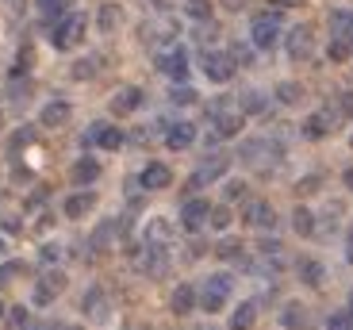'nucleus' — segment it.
<instances>
[{
	"mask_svg": "<svg viewBox=\"0 0 353 330\" xmlns=\"http://www.w3.org/2000/svg\"><path fill=\"white\" fill-rule=\"evenodd\" d=\"M230 292H234V277L230 273H212V277L196 288V307L200 311H223Z\"/></svg>",
	"mask_w": 353,
	"mask_h": 330,
	"instance_id": "1",
	"label": "nucleus"
},
{
	"mask_svg": "<svg viewBox=\"0 0 353 330\" xmlns=\"http://www.w3.org/2000/svg\"><path fill=\"white\" fill-rule=\"evenodd\" d=\"M281 39H284V23H281V12L276 8L257 12L250 19V43H254V50H273Z\"/></svg>",
	"mask_w": 353,
	"mask_h": 330,
	"instance_id": "2",
	"label": "nucleus"
},
{
	"mask_svg": "<svg viewBox=\"0 0 353 330\" xmlns=\"http://www.w3.org/2000/svg\"><path fill=\"white\" fill-rule=\"evenodd\" d=\"M85 31H88V19L81 16V12L62 16L58 23H54V31H50L54 50H73V46H81V43H85Z\"/></svg>",
	"mask_w": 353,
	"mask_h": 330,
	"instance_id": "3",
	"label": "nucleus"
},
{
	"mask_svg": "<svg viewBox=\"0 0 353 330\" xmlns=\"http://www.w3.org/2000/svg\"><path fill=\"white\" fill-rule=\"evenodd\" d=\"M338 123H342V112H338V104L319 107V112H311V116L303 119V138H311V143H319V138H330V134L338 131Z\"/></svg>",
	"mask_w": 353,
	"mask_h": 330,
	"instance_id": "4",
	"label": "nucleus"
},
{
	"mask_svg": "<svg viewBox=\"0 0 353 330\" xmlns=\"http://www.w3.org/2000/svg\"><path fill=\"white\" fill-rule=\"evenodd\" d=\"M200 65H203V77L212 81V85H227V81L234 77V70H239L227 50H203L200 54Z\"/></svg>",
	"mask_w": 353,
	"mask_h": 330,
	"instance_id": "5",
	"label": "nucleus"
},
{
	"mask_svg": "<svg viewBox=\"0 0 353 330\" xmlns=\"http://www.w3.org/2000/svg\"><path fill=\"white\" fill-rule=\"evenodd\" d=\"M65 292V273L62 269H46L43 277L35 280V292H31V304L35 307H50L58 296Z\"/></svg>",
	"mask_w": 353,
	"mask_h": 330,
	"instance_id": "6",
	"label": "nucleus"
},
{
	"mask_svg": "<svg viewBox=\"0 0 353 330\" xmlns=\"http://www.w3.org/2000/svg\"><path fill=\"white\" fill-rule=\"evenodd\" d=\"M227 169H230L227 154H208V158H203V165L192 173V177H188V192H200L203 185H212V181L227 177Z\"/></svg>",
	"mask_w": 353,
	"mask_h": 330,
	"instance_id": "7",
	"label": "nucleus"
},
{
	"mask_svg": "<svg viewBox=\"0 0 353 330\" xmlns=\"http://www.w3.org/2000/svg\"><path fill=\"white\" fill-rule=\"evenodd\" d=\"M284 154V146L276 143V138H246L239 150V161H246V165H257V161H276Z\"/></svg>",
	"mask_w": 353,
	"mask_h": 330,
	"instance_id": "8",
	"label": "nucleus"
},
{
	"mask_svg": "<svg viewBox=\"0 0 353 330\" xmlns=\"http://www.w3.org/2000/svg\"><path fill=\"white\" fill-rule=\"evenodd\" d=\"M284 50H288L292 62H307L311 54H315V35H311V27L307 23L292 27L288 35H284Z\"/></svg>",
	"mask_w": 353,
	"mask_h": 330,
	"instance_id": "9",
	"label": "nucleus"
},
{
	"mask_svg": "<svg viewBox=\"0 0 353 330\" xmlns=\"http://www.w3.org/2000/svg\"><path fill=\"white\" fill-rule=\"evenodd\" d=\"M158 70L165 73L169 81H176V85H185L188 81V70H192V65H188V54H185V46H173V50H165L158 58Z\"/></svg>",
	"mask_w": 353,
	"mask_h": 330,
	"instance_id": "10",
	"label": "nucleus"
},
{
	"mask_svg": "<svg viewBox=\"0 0 353 330\" xmlns=\"http://www.w3.org/2000/svg\"><path fill=\"white\" fill-rule=\"evenodd\" d=\"M208 215H212V204L203 196H188L185 207H181V227H185L188 234H196L200 227H208Z\"/></svg>",
	"mask_w": 353,
	"mask_h": 330,
	"instance_id": "11",
	"label": "nucleus"
},
{
	"mask_svg": "<svg viewBox=\"0 0 353 330\" xmlns=\"http://www.w3.org/2000/svg\"><path fill=\"white\" fill-rule=\"evenodd\" d=\"M242 223L254 227V231H273L276 227V212L269 200H250L246 212H242Z\"/></svg>",
	"mask_w": 353,
	"mask_h": 330,
	"instance_id": "12",
	"label": "nucleus"
},
{
	"mask_svg": "<svg viewBox=\"0 0 353 330\" xmlns=\"http://www.w3.org/2000/svg\"><path fill=\"white\" fill-rule=\"evenodd\" d=\"M88 146H100V150H119L127 143L123 127H112V123H92V131L85 134Z\"/></svg>",
	"mask_w": 353,
	"mask_h": 330,
	"instance_id": "13",
	"label": "nucleus"
},
{
	"mask_svg": "<svg viewBox=\"0 0 353 330\" xmlns=\"http://www.w3.org/2000/svg\"><path fill=\"white\" fill-rule=\"evenodd\" d=\"M81 311H85L88 322H108V315H112V304H108V296L100 285H92L85 292V300H81Z\"/></svg>",
	"mask_w": 353,
	"mask_h": 330,
	"instance_id": "14",
	"label": "nucleus"
},
{
	"mask_svg": "<svg viewBox=\"0 0 353 330\" xmlns=\"http://www.w3.org/2000/svg\"><path fill=\"white\" fill-rule=\"evenodd\" d=\"M139 265L150 277H165L169 273V246H150L146 242V250H139Z\"/></svg>",
	"mask_w": 353,
	"mask_h": 330,
	"instance_id": "15",
	"label": "nucleus"
},
{
	"mask_svg": "<svg viewBox=\"0 0 353 330\" xmlns=\"http://www.w3.org/2000/svg\"><path fill=\"white\" fill-rule=\"evenodd\" d=\"M169 185H173V169L161 165V161H150V165L139 173V188H146V192H161V188H169Z\"/></svg>",
	"mask_w": 353,
	"mask_h": 330,
	"instance_id": "16",
	"label": "nucleus"
},
{
	"mask_svg": "<svg viewBox=\"0 0 353 330\" xmlns=\"http://www.w3.org/2000/svg\"><path fill=\"white\" fill-rule=\"evenodd\" d=\"M330 35H334V43H342L353 54V8L330 12Z\"/></svg>",
	"mask_w": 353,
	"mask_h": 330,
	"instance_id": "17",
	"label": "nucleus"
},
{
	"mask_svg": "<svg viewBox=\"0 0 353 330\" xmlns=\"http://www.w3.org/2000/svg\"><path fill=\"white\" fill-rule=\"evenodd\" d=\"M73 116V104L70 100H50V104H43V112H39V127H65Z\"/></svg>",
	"mask_w": 353,
	"mask_h": 330,
	"instance_id": "18",
	"label": "nucleus"
},
{
	"mask_svg": "<svg viewBox=\"0 0 353 330\" xmlns=\"http://www.w3.org/2000/svg\"><path fill=\"white\" fill-rule=\"evenodd\" d=\"M92 207H97V192H92V188H81V192L65 196L62 212H65V219H85V215L92 212Z\"/></svg>",
	"mask_w": 353,
	"mask_h": 330,
	"instance_id": "19",
	"label": "nucleus"
},
{
	"mask_svg": "<svg viewBox=\"0 0 353 330\" xmlns=\"http://www.w3.org/2000/svg\"><path fill=\"white\" fill-rule=\"evenodd\" d=\"M196 123H169L165 127V146L169 150H188V146L196 143Z\"/></svg>",
	"mask_w": 353,
	"mask_h": 330,
	"instance_id": "20",
	"label": "nucleus"
},
{
	"mask_svg": "<svg viewBox=\"0 0 353 330\" xmlns=\"http://www.w3.org/2000/svg\"><path fill=\"white\" fill-rule=\"evenodd\" d=\"M169 311H173L176 319L192 315V311H196V288H192V285H176L173 296H169Z\"/></svg>",
	"mask_w": 353,
	"mask_h": 330,
	"instance_id": "21",
	"label": "nucleus"
},
{
	"mask_svg": "<svg viewBox=\"0 0 353 330\" xmlns=\"http://www.w3.org/2000/svg\"><path fill=\"white\" fill-rule=\"evenodd\" d=\"M142 104H146V92H142V89H119L112 96V112H115V116H131V112H139Z\"/></svg>",
	"mask_w": 353,
	"mask_h": 330,
	"instance_id": "22",
	"label": "nucleus"
},
{
	"mask_svg": "<svg viewBox=\"0 0 353 330\" xmlns=\"http://www.w3.org/2000/svg\"><path fill=\"white\" fill-rule=\"evenodd\" d=\"M296 273H300V280L307 288H323V285H327V265H323L319 258H300Z\"/></svg>",
	"mask_w": 353,
	"mask_h": 330,
	"instance_id": "23",
	"label": "nucleus"
},
{
	"mask_svg": "<svg viewBox=\"0 0 353 330\" xmlns=\"http://www.w3.org/2000/svg\"><path fill=\"white\" fill-rule=\"evenodd\" d=\"M215 119V138H234V134L242 131V123H246V116L242 112H219V116H212Z\"/></svg>",
	"mask_w": 353,
	"mask_h": 330,
	"instance_id": "24",
	"label": "nucleus"
},
{
	"mask_svg": "<svg viewBox=\"0 0 353 330\" xmlns=\"http://www.w3.org/2000/svg\"><path fill=\"white\" fill-rule=\"evenodd\" d=\"M70 177H73V185H77V188H88L92 181L100 177V161L97 158H77V161H73V169H70Z\"/></svg>",
	"mask_w": 353,
	"mask_h": 330,
	"instance_id": "25",
	"label": "nucleus"
},
{
	"mask_svg": "<svg viewBox=\"0 0 353 330\" xmlns=\"http://www.w3.org/2000/svg\"><path fill=\"white\" fill-rule=\"evenodd\" d=\"M97 27H100V35H115V31L123 27V8H119V4H100Z\"/></svg>",
	"mask_w": 353,
	"mask_h": 330,
	"instance_id": "26",
	"label": "nucleus"
},
{
	"mask_svg": "<svg viewBox=\"0 0 353 330\" xmlns=\"http://www.w3.org/2000/svg\"><path fill=\"white\" fill-rule=\"evenodd\" d=\"M257 322V304L254 300H246V304H239L234 311H230V330H254Z\"/></svg>",
	"mask_w": 353,
	"mask_h": 330,
	"instance_id": "27",
	"label": "nucleus"
},
{
	"mask_svg": "<svg viewBox=\"0 0 353 330\" xmlns=\"http://www.w3.org/2000/svg\"><path fill=\"white\" fill-rule=\"evenodd\" d=\"M215 258L234 261V265H250V261H246V246H242L239 238H223L219 246H215Z\"/></svg>",
	"mask_w": 353,
	"mask_h": 330,
	"instance_id": "28",
	"label": "nucleus"
},
{
	"mask_svg": "<svg viewBox=\"0 0 353 330\" xmlns=\"http://www.w3.org/2000/svg\"><path fill=\"white\" fill-rule=\"evenodd\" d=\"M265 107H269V96H265V92H257V89H246L239 96V112H242V116H261Z\"/></svg>",
	"mask_w": 353,
	"mask_h": 330,
	"instance_id": "29",
	"label": "nucleus"
},
{
	"mask_svg": "<svg viewBox=\"0 0 353 330\" xmlns=\"http://www.w3.org/2000/svg\"><path fill=\"white\" fill-rule=\"evenodd\" d=\"M281 327H284V330H303V327H307V307L296 304V300H292V304H284Z\"/></svg>",
	"mask_w": 353,
	"mask_h": 330,
	"instance_id": "30",
	"label": "nucleus"
},
{
	"mask_svg": "<svg viewBox=\"0 0 353 330\" xmlns=\"http://www.w3.org/2000/svg\"><path fill=\"white\" fill-rule=\"evenodd\" d=\"M292 231L300 234V238H311V234H315V212L300 204L296 212H292Z\"/></svg>",
	"mask_w": 353,
	"mask_h": 330,
	"instance_id": "31",
	"label": "nucleus"
},
{
	"mask_svg": "<svg viewBox=\"0 0 353 330\" xmlns=\"http://www.w3.org/2000/svg\"><path fill=\"white\" fill-rule=\"evenodd\" d=\"M146 242H150V246H169V242H173V227H169L165 219H150V223H146Z\"/></svg>",
	"mask_w": 353,
	"mask_h": 330,
	"instance_id": "32",
	"label": "nucleus"
},
{
	"mask_svg": "<svg viewBox=\"0 0 353 330\" xmlns=\"http://www.w3.org/2000/svg\"><path fill=\"white\" fill-rule=\"evenodd\" d=\"M70 4L73 0H35V8H39V16L50 23V19H62V16H70Z\"/></svg>",
	"mask_w": 353,
	"mask_h": 330,
	"instance_id": "33",
	"label": "nucleus"
},
{
	"mask_svg": "<svg viewBox=\"0 0 353 330\" xmlns=\"http://www.w3.org/2000/svg\"><path fill=\"white\" fill-rule=\"evenodd\" d=\"M276 100H281L284 107H296L303 100V85H296V81H281V85H276V92H273Z\"/></svg>",
	"mask_w": 353,
	"mask_h": 330,
	"instance_id": "34",
	"label": "nucleus"
},
{
	"mask_svg": "<svg viewBox=\"0 0 353 330\" xmlns=\"http://www.w3.org/2000/svg\"><path fill=\"white\" fill-rule=\"evenodd\" d=\"M4 330H31V311L23 304L4 311Z\"/></svg>",
	"mask_w": 353,
	"mask_h": 330,
	"instance_id": "35",
	"label": "nucleus"
},
{
	"mask_svg": "<svg viewBox=\"0 0 353 330\" xmlns=\"http://www.w3.org/2000/svg\"><path fill=\"white\" fill-rule=\"evenodd\" d=\"M185 16L208 23V19H212V0H185Z\"/></svg>",
	"mask_w": 353,
	"mask_h": 330,
	"instance_id": "36",
	"label": "nucleus"
},
{
	"mask_svg": "<svg viewBox=\"0 0 353 330\" xmlns=\"http://www.w3.org/2000/svg\"><path fill=\"white\" fill-rule=\"evenodd\" d=\"M97 58H81V62H73V81H88V77H97Z\"/></svg>",
	"mask_w": 353,
	"mask_h": 330,
	"instance_id": "37",
	"label": "nucleus"
},
{
	"mask_svg": "<svg viewBox=\"0 0 353 330\" xmlns=\"http://www.w3.org/2000/svg\"><path fill=\"white\" fill-rule=\"evenodd\" d=\"M27 92H31V81H27L23 73H16V77H12V85H8V96L16 100V104H23Z\"/></svg>",
	"mask_w": 353,
	"mask_h": 330,
	"instance_id": "38",
	"label": "nucleus"
},
{
	"mask_svg": "<svg viewBox=\"0 0 353 330\" xmlns=\"http://www.w3.org/2000/svg\"><path fill=\"white\" fill-rule=\"evenodd\" d=\"M246 181H227V185H223V200H227V204H234V200H246Z\"/></svg>",
	"mask_w": 353,
	"mask_h": 330,
	"instance_id": "39",
	"label": "nucleus"
},
{
	"mask_svg": "<svg viewBox=\"0 0 353 330\" xmlns=\"http://www.w3.org/2000/svg\"><path fill=\"white\" fill-rule=\"evenodd\" d=\"M208 223H212L215 231H227V227H230V207H227V204L212 207V215H208Z\"/></svg>",
	"mask_w": 353,
	"mask_h": 330,
	"instance_id": "40",
	"label": "nucleus"
},
{
	"mask_svg": "<svg viewBox=\"0 0 353 330\" xmlns=\"http://www.w3.org/2000/svg\"><path fill=\"white\" fill-rule=\"evenodd\" d=\"M119 231L115 223H104V227H97V234H92V250H104L108 242H112V234Z\"/></svg>",
	"mask_w": 353,
	"mask_h": 330,
	"instance_id": "41",
	"label": "nucleus"
},
{
	"mask_svg": "<svg viewBox=\"0 0 353 330\" xmlns=\"http://www.w3.org/2000/svg\"><path fill=\"white\" fill-rule=\"evenodd\" d=\"M169 100H173L176 107H185V104H196V89H188V85H176V89L169 92Z\"/></svg>",
	"mask_w": 353,
	"mask_h": 330,
	"instance_id": "42",
	"label": "nucleus"
},
{
	"mask_svg": "<svg viewBox=\"0 0 353 330\" xmlns=\"http://www.w3.org/2000/svg\"><path fill=\"white\" fill-rule=\"evenodd\" d=\"M230 58H234V65H250V62H254V50H250V46L246 43H234V46H230Z\"/></svg>",
	"mask_w": 353,
	"mask_h": 330,
	"instance_id": "43",
	"label": "nucleus"
},
{
	"mask_svg": "<svg viewBox=\"0 0 353 330\" xmlns=\"http://www.w3.org/2000/svg\"><path fill=\"white\" fill-rule=\"evenodd\" d=\"M327 330H353V311H338L327 319Z\"/></svg>",
	"mask_w": 353,
	"mask_h": 330,
	"instance_id": "44",
	"label": "nucleus"
},
{
	"mask_svg": "<svg viewBox=\"0 0 353 330\" xmlns=\"http://www.w3.org/2000/svg\"><path fill=\"white\" fill-rule=\"evenodd\" d=\"M23 273H27V265H23V261H4V265H0V280L23 277Z\"/></svg>",
	"mask_w": 353,
	"mask_h": 330,
	"instance_id": "45",
	"label": "nucleus"
},
{
	"mask_svg": "<svg viewBox=\"0 0 353 330\" xmlns=\"http://www.w3.org/2000/svg\"><path fill=\"white\" fill-rule=\"evenodd\" d=\"M319 185H323V177L311 173V177H303L300 185H296V192H300V196H311V192H319Z\"/></svg>",
	"mask_w": 353,
	"mask_h": 330,
	"instance_id": "46",
	"label": "nucleus"
},
{
	"mask_svg": "<svg viewBox=\"0 0 353 330\" xmlns=\"http://www.w3.org/2000/svg\"><path fill=\"white\" fill-rule=\"evenodd\" d=\"M338 112H342V119H353V89L338 96Z\"/></svg>",
	"mask_w": 353,
	"mask_h": 330,
	"instance_id": "47",
	"label": "nucleus"
},
{
	"mask_svg": "<svg viewBox=\"0 0 353 330\" xmlns=\"http://www.w3.org/2000/svg\"><path fill=\"white\" fill-rule=\"evenodd\" d=\"M39 258H43L46 265H54V261L62 258V246H54V242H50V246H43V250H39Z\"/></svg>",
	"mask_w": 353,
	"mask_h": 330,
	"instance_id": "48",
	"label": "nucleus"
},
{
	"mask_svg": "<svg viewBox=\"0 0 353 330\" xmlns=\"http://www.w3.org/2000/svg\"><path fill=\"white\" fill-rule=\"evenodd\" d=\"M345 261L353 265V223H350V231H345Z\"/></svg>",
	"mask_w": 353,
	"mask_h": 330,
	"instance_id": "49",
	"label": "nucleus"
},
{
	"mask_svg": "<svg viewBox=\"0 0 353 330\" xmlns=\"http://www.w3.org/2000/svg\"><path fill=\"white\" fill-rule=\"evenodd\" d=\"M146 4H150V8H154V12H165V8H169V4H173V0H146Z\"/></svg>",
	"mask_w": 353,
	"mask_h": 330,
	"instance_id": "50",
	"label": "nucleus"
},
{
	"mask_svg": "<svg viewBox=\"0 0 353 330\" xmlns=\"http://www.w3.org/2000/svg\"><path fill=\"white\" fill-rule=\"evenodd\" d=\"M4 231H12V234H16V231H19V219H12V215H4Z\"/></svg>",
	"mask_w": 353,
	"mask_h": 330,
	"instance_id": "51",
	"label": "nucleus"
},
{
	"mask_svg": "<svg viewBox=\"0 0 353 330\" xmlns=\"http://www.w3.org/2000/svg\"><path fill=\"white\" fill-rule=\"evenodd\" d=\"M342 185H345V188H350V192H353V165H350V169L342 173Z\"/></svg>",
	"mask_w": 353,
	"mask_h": 330,
	"instance_id": "52",
	"label": "nucleus"
},
{
	"mask_svg": "<svg viewBox=\"0 0 353 330\" xmlns=\"http://www.w3.org/2000/svg\"><path fill=\"white\" fill-rule=\"evenodd\" d=\"M31 330H65V327H58V322H39V327H31Z\"/></svg>",
	"mask_w": 353,
	"mask_h": 330,
	"instance_id": "53",
	"label": "nucleus"
},
{
	"mask_svg": "<svg viewBox=\"0 0 353 330\" xmlns=\"http://www.w3.org/2000/svg\"><path fill=\"white\" fill-rule=\"evenodd\" d=\"M227 8H230V12H239V8H242V0H227Z\"/></svg>",
	"mask_w": 353,
	"mask_h": 330,
	"instance_id": "54",
	"label": "nucleus"
},
{
	"mask_svg": "<svg viewBox=\"0 0 353 330\" xmlns=\"http://www.w3.org/2000/svg\"><path fill=\"white\" fill-rule=\"evenodd\" d=\"M4 311H8V307H4V304H0V322H4Z\"/></svg>",
	"mask_w": 353,
	"mask_h": 330,
	"instance_id": "55",
	"label": "nucleus"
},
{
	"mask_svg": "<svg viewBox=\"0 0 353 330\" xmlns=\"http://www.w3.org/2000/svg\"><path fill=\"white\" fill-rule=\"evenodd\" d=\"M65 330H85V327H65Z\"/></svg>",
	"mask_w": 353,
	"mask_h": 330,
	"instance_id": "56",
	"label": "nucleus"
},
{
	"mask_svg": "<svg viewBox=\"0 0 353 330\" xmlns=\"http://www.w3.org/2000/svg\"><path fill=\"white\" fill-rule=\"evenodd\" d=\"M350 311H353V292H350Z\"/></svg>",
	"mask_w": 353,
	"mask_h": 330,
	"instance_id": "57",
	"label": "nucleus"
},
{
	"mask_svg": "<svg viewBox=\"0 0 353 330\" xmlns=\"http://www.w3.org/2000/svg\"><path fill=\"white\" fill-rule=\"evenodd\" d=\"M196 330H215V327H196Z\"/></svg>",
	"mask_w": 353,
	"mask_h": 330,
	"instance_id": "58",
	"label": "nucleus"
},
{
	"mask_svg": "<svg viewBox=\"0 0 353 330\" xmlns=\"http://www.w3.org/2000/svg\"><path fill=\"white\" fill-rule=\"evenodd\" d=\"M0 254H4V242H0Z\"/></svg>",
	"mask_w": 353,
	"mask_h": 330,
	"instance_id": "59",
	"label": "nucleus"
},
{
	"mask_svg": "<svg viewBox=\"0 0 353 330\" xmlns=\"http://www.w3.org/2000/svg\"><path fill=\"white\" fill-rule=\"evenodd\" d=\"M350 146H353V134H350Z\"/></svg>",
	"mask_w": 353,
	"mask_h": 330,
	"instance_id": "60",
	"label": "nucleus"
}]
</instances>
